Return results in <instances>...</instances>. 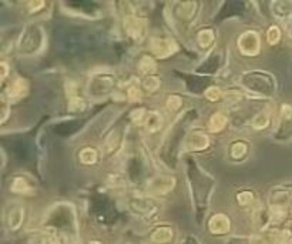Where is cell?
Wrapping results in <instances>:
<instances>
[{
  "label": "cell",
  "instance_id": "f1b7e54d",
  "mask_svg": "<svg viewBox=\"0 0 292 244\" xmlns=\"http://www.w3.org/2000/svg\"><path fill=\"white\" fill-rule=\"evenodd\" d=\"M254 200H255V195H254L252 192H249V190H244V192L237 195V203H238V206H241V207H248V206H251V204L254 203Z\"/></svg>",
  "mask_w": 292,
  "mask_h": 244
},
{
  "label": "cell",
  "instance_id": "1f68e13d",
  "mask_svg": "<svg viewBox=\"0 0 292 244\" xmlns=\"http://www.w3.org/2000/svg\"><path fill=\"white\" fill-rule=\"evenodd\" d=\"M166 106H167V109H169L170 112H177V110H180V107L183 106V98H180V96H177V95H170V96L167 98Z\"/></svg>",
  "mask_w": 292,
  "mask_h": 244
},
{
  "label": "cell",
  "instance_id": "d590c367",
  "mask_svg": "<svg viewBox=\"0 0 292 244\" xmlns=\"http://www.w3.org/2000/svg\"><path fill=\"white\" fill-rule=\"evenodd\" d=\"M9 98H6L4 95L1 96V117H0V122L4 123L6 122V119L9 117V110H10V104H9Z\"/></svg>",
  "mask_w": 292,
  "mask_h": 244
},
{
  "label": "cell",
  "instance_id": "8fae6325",
  "mask_svg": "<svg viewBox=\"0 0 292 244\" xmlns=\"http://www.w3.org/2000/svg\"><path fill=\"white\" fill-rule=\"evenodd\" d=\"M208 228L213 234H217V236L227 234L231 230V220L222 213L214 214L208 221Z\"/></svg>",
  "mask_w": 292,
  "mask_h": 244
},
{
  "label": "cell",
  "instance_id": "5bb4252c",
  "mask_svg": "<svg viewBox=\"0 0 292 244\" xmlns=\"http://www.w3.org/2000/svg\"><path fill=\"white\" fill-rule=\"evenodd\" d=\"M198 12V3L197 1H184L177 3L175 15L180 22H191Z\"/></svg>",
  "mask_w": 292,
  "mask_h": 244
},
{
  "label": "cell",
  "instance_id": "cb8c5ba5",
  "mask_svg": "<svg viewBox=\"0 0 292 244\" xmlns=\"http://www.w3.org/2000/svg\"><path fill=\"white\" fill-rule=\"evenodd\" d=\"M78 157H80V162H81L83 164H87V166L94 164L98 159L97 150L93 148V147H84V148L78 153Z\"/></svg>",
  "mask_w": 292,
  "mask_h": 244
},
{
  "label": "cell",
  "instance_id": "d6986e66",
  "mask_svg": "<svg viewBox=\"0 0 292 244\" xmlns=\"http://www.w3.org/2000/svg\"><path fill=\"white\" fill-rule=\"evenodd\" d=\"M254 223L260 230H265L271 224V210L269 209H262L260 207L254 213Z\"/></svg>",
  "mask_w": 292,
  "mask_h": 244
},
{
  "label": "cell",
  "instance_id": "3957f363",
  "mask_svg": "<svg viewBox=\"0 0 292 244\" xmlns=\"http://www.w3.org/2000/svg\"><path fill=\"white\" fill-rule=\"evenodd\" d=\"M292 203V186H275L268 195V206L271 210L288 211Z\"/></svg>",
  "mask_w": 292,
  "mask_h": 244
},
{
  "label": "cell",
  "instance_id": "4dcf8cb0",
  "mask_svg": "<svg viewBox=\"0 0 292 244\" xmlns=\"http://www.w3.org/2000/svg\"><path fill=\"white\" fill-rule=\"evenodd\" d=\"M120 145V134L117 131H111L106 140V145H104V148H106V153H111L114 151V148Z\"/></svg>",
  "mask_w": 292,
  "mask_h": 244
},
{
  "label": "cell",
  "instance_id": "74e56055",
  "mask_svg": "<svg viewBox=\"0 0 292 244\" xmlns=\"http://www.w3.org/2000/svg\"><path fill=\"white\" fill-rule=\"evenodd\" d=\"M7 74H9V65L6 62H1L0 63V81L1 83L7 79Z\"/></svg>",
  "mask_w": 292,
  "mask_h": 244
},
{
  "label": "cell",
  "instance_id": "52a82bcc",
  "mask_svg": "<svg viewBox=\"0 0 292 244\" xmlns=\"http://www.w3.org/2000/svg\"><path fill=\"white\" fill-rule=\"evenodd\" d=\"M114 87V80L111 76H94L89 83V93L93 98H103L108 95Z\"/></svg>",
  "mask_w": 292,
  "mask_h": 244
},
{
  "label": "cell",
  "instance_id": "9a60e30c",
  "mask_svg": "<svg viewBox=\"0 0 292 244\" xmlns=\"http://www.w3.org/2000/svg\"><path fill=\"white\" fill-rule=\"evenodd\" d=\"M27 90H29V86H27V81H26L25 79H15V80L9 84V87H7V90H6L4 96L9 98L10 101L19 100V98L25 96L26 93H27Z\"/></svg>",
  "mask_w": 292,
  "mask_h": 244
},
{
  "label": "cell",
  "instance_id": "60d3db41",
  "mask_svg": "<svg viewBox=\"0 0 292 244\" xmlns=\"http://www.w3.org/2000/svg\"><path fill=\"white\" fill-rule=\"evenodd\" d=\"M248 244H267V242H265V240H262V239H260V237H257V239L249 240Z\"/></svg>",
  "mask_w": 292,
  "mask_h": 244
},
{
  "label": "cell",
  "instance_id": "4fadbf2b",
  "mask_svg": "<svg viewBox=\"0 0 292 244\" xmlns=\"http://www.w3.org/2000/svg\"><path fill=\"white\" fill-rule=\"evenodd\" d=\"M271 12L275 19L288 23L292 19V1H274L271 3Z\"/></svg>",
  "mask_w": 292,
  "mask_h": 244
},
{
  "label": "cell",
  "instance_id": "8d00e7d4",
  "mask_svg": "<svg viewBox=\"0 0 292 244\" xmlns=\"http://www.w3.org/2000/svg\"><path fill=\"white\" fill-rule=\"evenodd\" d=\"M45 7V1L43 0H36V1H29L27 3V9L30 13H36L39 10H42Z\"/></svg>",
  "mask_w": 292,
  "mask_h": 244
},
{
  "label": "cell",
  "instance_id": "f546056e",
  "mask_svg": "<svg viewBox=\"0 0 292 244\" xmlns=\"http://www.w3.org/2000/svg\"><path fill=\"white\" fill-rule=\"evenodd\" d=\"M281 40V29L278 26H271L267 30V42L271 46L278 45Z\"/></svg>",
  "mask_w": 292,
  "mask_h": 244
},
{
  "label": "cell",
  "instance_id": "f35d334b",
  "mask_svg": "<svg viewBox=\"0 0 292 244\" xmlns=\"http://www.w3.org/2000/svg\"><path fill=\"white\" fill-rule=\"evenodd\" d=\"M282 231L285 233V236L292 242V220H290V221L285 224V228H284Z\"/></svg>",
  "mask_w": 292,
  "mask_h": 244
},
{
  "label": "cell",
  "instance_id": "836d02e7",
  "mask_svg": "<svg viewBox=\"0 0 292 244\" xmlns=\"http://www.w3.org/2000/svg\"><path fill=\"white\" fill-rule=\"evenodd\" d=\"M146 116L147 112L143 107H141V109H136V110H133V112L130 113V119L134 123H137V124H143L144 120H146Z\"/></svg>",
  "mask_w": 292,
  "mask_h": 244
},
{
  "label": "cell",
  "instance_id": "8992f818",
  "mask_svg": "<svg viewBox=\"0 0 292 244\" xmlns=\"http://www.w3.org/2000/svg\"><path fill=\"white\" fill-rule=\"evenodd\" d=\"M123 26H124L125 33H127L131 39H134V40H137V42H140V40L144 37V34H146L144 20H143L141 17H138L137 15H134V13H130V15L124 16Z\"/></svg>",
  "mask_w": 292,
  "mask_h": 244
},
{
  "label": "cell",
  "instance_id": "484cf974",
  "mask_svg": "<svg viewBox=\"0 0 292 244\" xmlns=\"http://www.w3.org/2000/svg\"><path fill=\"white\" fill-rule=\"evenodd\" d=\"M246 153H248V145L245 142H235L231 145L230 154L234 160H241L246 156Z\"/></svg>",
  "mask_w": 292,
  "mask_h": 244
},
{
  "label": "cell",
  "instance_id": "d4e9b609",
  "mask_svg": "<svg viewBox=\"0 0 292 244\" xmlns=\"http://www.w3.org/2000/svg\"><path fill=\"white\" fill-rule=\"evenodd\" d=\"M50 236L51 228L43 230V231H34L29 236V244H50Z\"/></svg>",
  "mask_w": 292,
  "mask_h": 244
},
{
  "label": "cell",
  "instance_id": "7c38bea8",
  "mask_svg": "<svg viewBox=\"0 0 292 244\" xmlns=\"http://www.w3.org/2000/svg\"><path fill=\"white\" fill-rule=\"evenodd\" d=\"M175 239V231L170 226H160L150 234V242L153 244H171Z\"/></svg>",
  "mask_w": 292,
  "mask_h": 244
},
{
  "label": "cell",
  "instance_id": "b9f144b4",
  "mask_svg": "<svg viewBox=\"0 0 292 244\" xmlns=\"http://www.w3.org/2000/svg\"><path fill=\"white\" fill-rule=\"evenodd\" d=\"M87 244H101V243H100V242H96V240H93V242H90V243Z\"/></svg>",
  "mask_w": 292,
  "mask_h": 244
},
{
  "label": "cell",
  "instance_id": "e575fe53",
  "mask_svg": "<svg viewBox=\"0 0 292 244\" xmlns=\"http://www.w3.org/2000/svg\"><path fill=\"white\" fill-rule=\"evenodd\" d=\"M205 98H208L210 101H217L219 98H222V92H221V89L219 87H215V86H213V87H208L207 90H205Z\"/></svg>",
  "mask_w": 292,
  "mask_h": 244
},
{
  "label": "cell",
  "instance_id": "4316f807",
  "mask_svg": "<svg viewBox=\"0 0 292 244\" xmlns=\"http://www.w3.org/2000/svg\"><path fill=\"white\" fill-rule=\"evenodd\" d=\"M160 86H161V81L155 76H147L146 79L143 80V87H144V90H146L147 93H150V95L155 93L160 89Z\"/></svg>",
  "mask_w": 292,
  "mask_h": 244
},
{
  "label": "cell",
  "instance_id": "ab89813d",
  "mask_svg": "<svg viewBox=\"0 0 292 244\" xmlns=\"http://www.w3.org/2000/svg\"><path fill=\"white\" fill-rule=\"evenodd\" d=\"M285 32H287V34L292 37V19L288 22V23H285Z\"/></svg>",
  "mask_w": 292,
  "mask_h": 244
},
{
  "label": "cell",
  "instance_id": "9c48e42d",
  "mask_svg": "<svg viewBox=\"0 0 292 244\" xmlns=\"http://www.w3.org/2000/svg\"><path fill=\"white\" fill-rule=\"evenodd\" d=\"M175 186V179L170 176H155L147 181V190L148 193L155 195H163L170 193Z\"/></svg>",
  "mask_w": 292,
  "mask_h": 244
},
{
  "label": "cell",
  "instance_id": "e0dca14e",
  "mask_svg": "<svg viewBox=\"0 0 292 244\" xmlns=\"http://www.w3.org/2000/svg\"><path fill=\"white\" fill-rule=\"evenodd\" d=\"M163 123H164V119L163 116L160 114V112H155V110H151L148 112L146 116V120H144V127L148 133H157L161 130L163 127Z\"/></svg>",
  "mask_w": 292,
  "mask_h": 244
},
{
  "label": "cell",
  "instance_id": "ffe728a7",
  "mask_svg": "<svg viewBox=\"0 0 292 244\" xmlns=\"http://www.w3.org/2000/svg\"><path fill=\"white\" fill-rule=\"evenodd\" d=\"M227 123H228V117H227L224 113H214V114L210 117L208 129H210V131H213V133H218V131L224 130V129L227 127Z\"/></svg>",
  "mask_w": 292,
  "mask_h": 244
},
{
  "label": "cell",
  "instance_id": "603a6c76",
  "mask_svg": "<svg viewBox=\"0 0 292 244\" xmlns=\"http://www.w3.org/2000/svg\"><path fill=\"white\" fill-rule=\"evenodd\" d=\"M269 120H271V113L268 110H261V112H258L254 116V119L251 122V126L255 130H262V129H265L268 124H269Z\"/></svg>",
  "mask_w": 292,
  "mask_h": 244
},
{
  "label": "cell",
  "instance_id": "7bdbcfd3",
  "mask_svg": "<svg viewBox=\"0 0 292 244\" xmlns=\"http://www.w3.org/2000/svg\"><path fill=\"white\" fill-rule=\"evenodd\" d=\"M125 244H136V243H130V242H127V243H125ZM137 244H138V243H137Z\"/></svg>",
  "mask_w": 292,
  "mask_h": 244
},
{
  "label": "cell",
  "instance_id": "ac0fdd59",
  "mask_svg": "<svg viewBox=\"0 0 292 244\" xmlns=\"http://www.w3.org/2000/svg\"><path fill=\"white\" fill-rule=\"evenodd\" d=\"M10 192L16 195H31L33 189L25 177H15L10 183Z\"/></svg>",
  "mask_w": 292,
  "mask_h": 244
},
{
  "label": "cell",
  "instance_id": "ba28073f",
  "mask_svg": "<svg viewBox=\"0 0 292 244\" xmlns=\"http://www.w3.org/2000/svg\"><path fill=\"white\" fill-rule=\"evenodd\" d=\"M23 220H25V207L22 204L13 203L4 210V224H6L7 230H10V231L19 230Z\"/></svg>",
  "mask_w": 292,
  "mask_h": 244
},
{
  "label": "cell",
  "instance_id": "277c9868",
  "mask_svg": "<svg viewBox=\"0 0 292 244\" xmlns=\"http://www.w3.org/2000/svg\"><path fill=\"white\" fill-rule=\"evenodd\" d=\"M237 45H238V50L244 56L254 57V56H258L261 51V37L257 32L246 30L243 34H240Z\"/></svg>",
  "mask_w": 292,
  "mask_h": 244
},
{
  "label": "cell",
  "instance_id": "2e32d148",
  "mask_svg": "<svg viewBox=\"0 0 292 244\" xmlns=\"http://www.w3.org/2000/svg\"><path fill=\"white\" fill-rule=\"evenodd\" d=\"M292 129V106L282 104L279 109V117H278V131L288 133Z\"/></svg>",
  "mask_w": 292,
  "mask_h": 244
},
{
  "label": "cell",
  "instance_id": "44dd1931",
  "mask_svg": "<svg viewBox=\"0 0 292 244\" xmlns=\"http://www.w3.org/2000/svg\"><path fill=\"white\" fill-rule=\"evenodd\" d=\"M215 40V34L211 29H202L197 34V42L202 49H208Z\"/></svg>",
  "mask_w": 292,
  "mask_h": 244
},
{
  "label": "cell",
  "instance_id": "83f0119b",
  "mask_svg": "<svg viewBox=\"0 0 292 244\" xmlns=\"http://www.w3.org/2000/svg\"><path fill=\"white\" fill-rule=\"evenodd\" d=\"M86 109V101L84 98H80L78 95L69 98V110L74 112V113H78V112H83Z\"/></svg>",
  "mask_w": 292,
  "mask_h": 244
},
{
  "label": "cell",
  "instance_id": "7a4b0ae2",
  "mask_svg": "<svg viewBox=\"0 0 292 244\" xmlns=\"http://www.w3.org/2000/svg\"><path fill=\"white\" fill-rule=\"evenodd\" d=\"M243 84L245 89L251 92H257L261 95H271L275 89V84L271 79V76L261 72H252V73L244 74Z\"/></svg>",
  "mask_w": 292,
  "mask_h": 244
},
{
  "label": "cell",
  "instance_id": "7402d4cb",
  "mask_svg": "<svg viewBox=\"0 0 292 244\" xmlns=\"http://www.w3.org/2000/svg\"><path fill=\"white\" fill-rule=\"evenodd\" d=\"M138 70L146 76H153V73L157 70V63L151 56H143L138 60Z\"/></svg>",
  "mask_w": 292,
  "mask_h": 244
},
{
  "label": "cell",
  "instance_id": "6da1fadb",
  "mask_svg": "<svg viewBox=\"0 0 292 244\" xmlns=\"http://www.w3.org/2000/svg\"><path fill=\"white\" fill-rule=\"evenodd\" d=\"M128 209L136 217L150 223L160 214L161 204L151 195H137L128 198Z\"/></svg>",
  "mask_w": 292,
  "mask_h": 244
},
{
  "label": "cell",
  "instance_id": "5b68a950",
  "mask_svg": "<svg viewBox=\"0 0 292 244\" xmlns=\"http://www.w3.org/2000/svg\"><path fill=\"white\" fill-rule=\"evenodd\" d=\"M178 50V46L171 37H153L150 42V51L160 59H166L174 54Z\"/></svg>",
  "mask_w": 292,
  "mask_h": 244
},
{
  "label": "cell",
  "instance_id": "30bf717a",
  "mask_svg": "<svg viewBox=\"0 0 292 244\" xmlns=\"http://www.w3.org/2000/svg\"><path fill=\"white\" fill-rule=\"evenodd\" d=\"M208 147H210L208 136L200 131L190 133L184 140V148L188 151H202V150H207Z\"/></svg>",
  "mask_w": 292,
  "mask_h": 244
},
{
  "label": "cell",
  "instance_id": "d6a6232c",
  "mask_svg": "<svg viewBox=\"0 0 292 244\" xmlns=\"http://www.w3.org/2000/svg\"><path fill=\"white\" fill-rule=\"evenodd\" d=\"M127 98L130 101H141V98H143L141 89H138L137 86H130L127 89Z\"/></svg>",
  "mask_w": 292,
  "mask_h": 244
}]
</instances>
